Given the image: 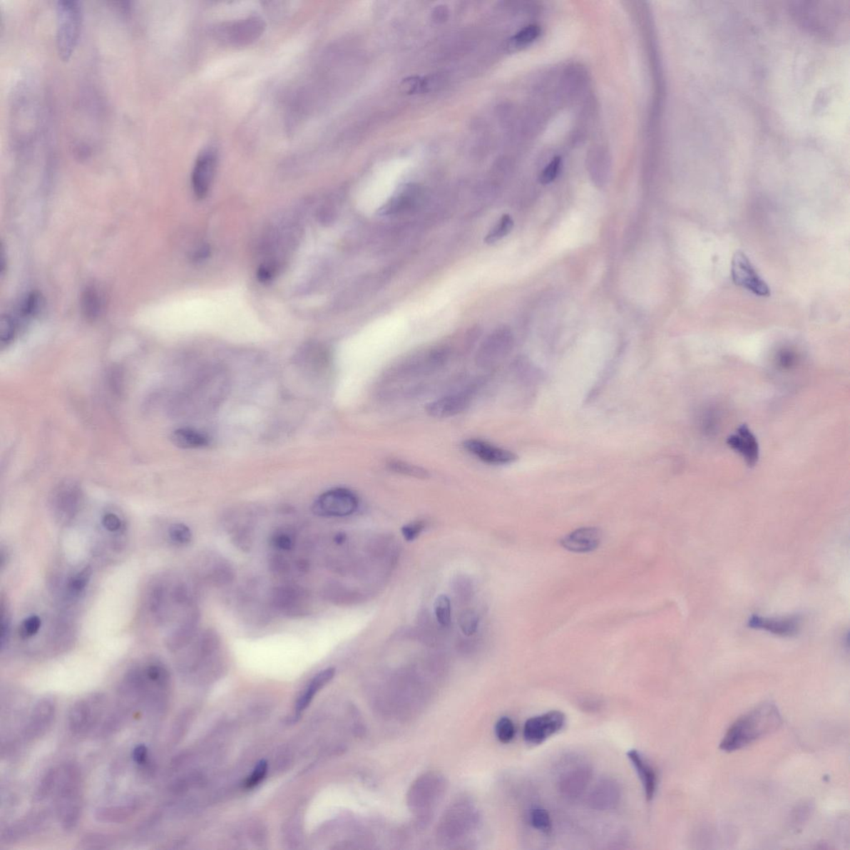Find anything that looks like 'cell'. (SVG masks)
I'll list each match as a JSON object with an SVG mask.
<instances>
[{"mask_svg":"<svg viewBox=\"0 0 850 850\" xmlns=\"http://www.w3.org/2000/svg\"><path fill=\"white\" fill-rule=\"evenodd\" d=\"M782 724V718L777 706L763 703L732 723L720 743V749L727 752L740 750L775 732Z\"/></svg>","mask_w":850,"mask_h":850,"instance_id":"6da1fadb","label":"cell"},{"mask_svg":"<svg viewBox=\"0 0 850 850\" xmlns=\"http://www.w3.org/2000/svg\"><path fill=\"white\" fill-rule=\"evenodd\" d=\"M56 813L64 831L77 827L83 813V780L77 766L67 764L59 769L56 786Z\"/></svg>","mask_w":850,"mask_h":850,"instance_id":"7a4b0ae2","label":"cell"},{"mask_svg":"<svg viewBox=\"0 0 850 850\" xmlns=\"http://www.w3.org/2000/svg\"><path fill=\"white\" fill-rule=\"evenodd\" d=\"M842 2H819L803 4L796 7L799 19L807 27L821 34H842L844 26L849 23V7H844Z\"/></svg>","mask_w":850,"mask_h":850,"instance_id":"3957f363","label":"cell"},{"mask_svg":"<svg viewBox=\"0 0 850 850\" xmlns=\"http://www.w3.org/2000/svg\"><path fill=\"white\" fill-rule=\"evenodd\" d=\"M83 24V11L77 0H61L57 4L58 51L63 59H68L78 43Z\"/></svg>","mask_w":850,"mask_h":850,"instance_id":"277c9868","label":"cell"},{"mask_svg":"<svg viewBox=\"0 0 850 850\" xmlns=\"http://www.w3.org/2000/svg\"><path fill=\"white\" fill-rule=\"evenodd\" d=\"M266 25L259 17H249L237 21L225 23L216 27L215 35L217 41L234 47L249 45L259 39L264 34Z\"/></svg>","mask_w":850,"mask_h":850,"instance_id":"5b68a950","label":"cell"},{"mask_svg":"<svg viewBox=\"0 0 850 850\" xmlns=\"http://www.w3.org/2000/svg\"><path fill=\"white\" fill-rule=\"evenodd\" d=\"M105 697L93 695L74 703L68 713V727L73 735L82 737L93 729L103 716Z\"/></svg>","mask_w":850,"mask_h":850,"instance_id":"8992f818","label":"cell"},{"mask_svg":"<svg viewBox=\"0 0 850 850\" xmlns=\"http://www.w3.org/2000/svg\"><path fill=\"white\" fill-rule=\"evenodd\" d=\"M357 495L347 488H334L322 493L312 505V512L324 518H342L356 513Z\"/></svg>","mask_w":850,"mask_h":850,"instance_id":"52a82bcc","label":"cell"},{"mask_svg":"<svg viewBox=\"0 0 850 850\" xmlns=\"http://www.w3.org/2000/svg\"><path fill=\"white\" fill-rule=\"evenodd\" d=\"M270 600L273 608L287 616L299 617L309 614V594L302 587L288 585L275 587Z\"/></svg>","mask_w":850,"mask_h":850,"instance_id":"ba28073f","label":"cell"},{"mask_svg":"<svg viewBox=\"0 0 850 850\" xmlns=\"http://www.w3.org/2000/svg\"><path fill=\"white\" fill-rule=\"evenodd\" d=\"M731 273L733 282L759 297L771 295L770 288L754 268L752 262L742 251L732 257Z\"/></svg>","mask_w":850,"mask_h":850,"instance_id":"9c48e42d","label":"cell"},{"mask_svg":"<svg viewBox=\"0 0 850 850\" xmlns=\"http://www.w3.org/2000/svg\"><path fill=\"white\" fill-rule=\"evenodd\" d=\"M565 716L560 711H551L530 718L525 723L524 739L533 745H539L564 727Z\"/></svg>","mask_w":850,"mask_h":850,"instance_id":"30bf717a","label":"cell"},{"mask_svg":"<svg viewBox=\"0 0 850 850\" xmlns=\"http://www.w3.org/2000/svg\"><path fill=\"white\" fill-rule=\"evenodd\" d=\"M56 715V702L51 697L39 700L33 708L25 724L22 737L25 742L39 739L51 727Z\"/></svg>","mask_w":850,"mask_h":850,"instance_id":"8fae6325","label":"cell"},{"mask_svg":"<svg viewBox=\"0 0 850 850\" xmlns=\"http://www.w3.org/2000/svg\"><path fill=\"white\" fill-rule=\"evenodd\" d=\"M217 164V154L214 148L205 149L196 159L191 181L197 198L203 199L209 193L215 179Z\"/></svg>","mask_w":850,"mask_h":850,"instance_id":"7c38bea8","label":"cell"},{"mask_svg":"<svg viewBox=\"0 0 850 850\" xmlns=\"http://www.w3.org/2000/svg\"><path fill=\"white\" fill-rule=\"evenodd\" d=\"M592 778L591 768L586 764H575L561 774L558 788L561 796L574 801L579 798L588 787Z\"/></svg>","mask_w":850,"mask_h":850,"instance_id":"4fadbf2b","label":"cell"},{"mask_svg":"<svg viewBox=\"0 0 850 850\" xmlns=\"http://www.w3.org/2000/svg\"><path fill=\"white\" fill-rule=\"evenodd\" d=\"M512 334L506 328L495 331L486 340L477 355L480 367H488L503 357L508 352L512 344Z\"/></svg>","mask_w":850,"mask_h":850,"instance_id":"5bb4252c","label":"cell"},{"mask_svg":"<svg viewBox=\"0 0 850 850\" xmlns=\"http://www.w3.org/2000/svg\"><path fill=\"white\" fill-rule=\"evenodd\" d=\"M621 790L613 779H602L596 784L588 797V804L596 811H610L619 806Z\"/></svg>","mask_w":850,"mask_h":850,"instance_id":"9a60e30c","label":"cell"},{"mask_svg":"<svg viewBox=\"0 0 850 850\" xmlns=\"http://www.w3.org/2000/svg\"><path fill=\"white\" fill-rule=\"evenodd\" d=\"M464 447L485 463L495 465L512 464L517 460V455L508 450L495 446L480 439H468L464 442Z\"/></svg>","mask_w":850,"mask_h":850,"instance_id":"2e32d148","label":"cell"},{"mask_svg":"<svg viewBox=\"0 0 850 850\" xmlns=\"http://www.w3.org/2000/svg\"><path fill=\"white\" fill-rule=\"evenodd\" d=\"M727 444L745 460L748 466H755L760 454L757 439L747 425L743 424L736 433L727 438Z\"/></svg>","mask_w":850,"mask_h":850,"instance_id":"e0dca14e","label":"cell"},{"mask_svg":"<svg viewBox=\"0 0 850 850\" xmlns=\"http://www.w3.org/2000/svg\"><path fill=\"white\" fill-rule=\"evenodd\" d=\"M470 402L471 394L468 391L450 394L429 403L426 406V412L433 418L447 419L466 411Z\"/></svg>","mask_w":850,"mask_h":850,"instance_id":"ac0fdd59","label":"cell"},{"mask_svg":"<svg viewBox=\"0 0 850 850\" xmlns=\"http://www.w3.org/2000/svg\"><path fill=\"white\" fill-rule=\"evenodd\" d=\"M601 531L596 528L576 529L560 540L563 548L574 553H589L598 548Z\"/></svg>","mask_w":850,"mask_h":850,"instance_id":"d6986e66","label":"cell"},{"mask_svg":"<svg viewBox=\"0 0 850 850\" xmlns=\"http://www.w3.org/2000/svg\"><path fill=\"white\" fill-rule=\"evenodd\" d=\"M47 821L48 812L46 811H42L29 814L27 817L19 819L5 829L2 833L1 841L5 843L15 842L32 836L34 833L39 831Z\"/></svg>","mask_w":850,"mask_h":850,"instance_id":"ffe728a7","label":"cell"},{"mask_svg":"<svg viewBox=\"0 0 850 850\" xmlns=\"http://www.w3.org/2000/svg\"><path fill=\"white\" fill-rule=\"evenodd\" d=\"M82 498L80 488L73 481H64L60 483L53 493V507L60 516L70 517L74 515Z\"/></svg>","mask_w":850,"mask_h":850,"instance_id":"44dd1931","label":"cell"},{"mask_svg":"<svg viewBox=\"0 0 850 850\" xmlns=\"http://www.w3.org/2000/svg\"><path fill=\"white\" fill-rule=\"evenodd\" d=\"M200 612L192 609L187 612L180 625L167 640V646L171 651H179L190 645L194 640L200 623Z\"/></svg>","mask_w":850,"mask_h":850,"instance_id":"7402d4cb","label":"cell"},{"mask_svg":"<svg viewBox=\"0 0 850 850\" xmlns=\"http://www.w3.org/2000/svg\"><path fill=\"white\" fill-rule=\"evenodd\" d=\"M748 625L751 628L767 630L774 635L791 636L797 633L799 620L797 617L777 619L763 618L761 616L753 615L749 620Z\"/></svg>","mask_w":850,"mask_h":850,"instance_id":"603a6c76","label":"cell"},{"mask_svg":"<svg viewBox=\"0 0 850 850\" xmlns=\"http://www.w3.org/2000/svg\"><path fill=\"white\" fill-rule=\"evenodd\" d=\"M627 756L635 768L644 787L647 801H652L655 796L657 787V776L654 767L637 750H630L627 753Z\"/></svg>","mask_w":850,"mask_h":850,"instance_id":"cb8c5ba5","label":"cell"},{"mask_svg":"<svg viewBox=\"0 0 850 850\" xmlns=\"http://www.w3.org/2000/svg\"><path fill=\"white\" fill-rule=\"evenodd\" d=\"M205 578L217 586L230 585L235 578V570L229 560L220 555H211L206 559Z\"/></svg>","mask_w":850,"mask_h":850,"instance_id":"d4e9b609","label":"cell"},{"mask_svg":"<svg viewBox=\"0 0 850 850\" xmlns=\"http://www.w3.org/2000/svg\"><path fill=\"white\" fill-rule=\"evenodd\" d=\"M335 675L336 670L334 667H328V669L321 671L313 677L310 684L308 685L307 689L303 692L297 702V712H301L304 711L310 705L317 693L329 684L333 680V677H335Z\"/></svg>","mask_w":850,"mask_h":850,"instance_id":"484cf974","label":"cell"},{"mask_svg":"<svg viewBox=\"0 0 850 850\" xmlns=\"http://www.w3.org/2000/svg\"><path fill=\"white\" fill-rule=\"evenodd\" d=\"M139 808L138 802L121 804V806L103 807L98 809L96 816L101 822L121 823L135 816Z\"/></svg>","mask_w":850,"mask_h":850,"instance_id":"4316f807","label":"cell"},{"mask_svg":"<svg viewBox=\"0 0 850 850\" xmlns=\"http://www.w3.org/2000/svg\"><path fill=\"white\" fill-rule=\"evenodd\" d=\"M171 440L175 446L185 449L204 448L209 444L208 437L189 428L175 429L171 434Z\"/></svg>","mask_w":850,"mask_h":850,"instance_id":"83f0119b","label":"cell"},{"mask_svg":"<svg viewBox=\"0 0 850 850\" xmlns=\"http://www.w3.org/2000/svg\"><path fill=\"white\" fill-rule=\"evenodd\" d=\"M83 316L93 322L98 319L103 310V298L97 288L91 286L86 288L81 299Z\"/></svg>","mask_w":850,"mask_h":850,"instance_id":"f1b7e54d","label":"cell"},{"mask_svg":"<svg viewBox=\"0 0 850 850\" xmlns=\"http://www.w3.org/2000/svg\"><path fill=\"white\" fill-rule=\"evenodd\" d=\"M58 775L59 770L55 768L45 774V776L39 783L36 792L34 794L35 801L43 802V799H47L54 792L56 786H57Z\"/></svg>","mask_w":850,"mask_h":850,"instance_id":"f546056e","label":"cell"},{"mask_svg":"<svg viewBox=\"0 0 850 850\" xmlns=\"http://www.w3.org/2000/svg\"><path fill=\"white\" fill-rule=\"evenodd\" d=\"M387 466L391 471L404 475V476L416 478H427L429 477V473L426 469L416 466V465L399 461V460H391V462L388 463Z\"/></svg>","mask_w":850,"mask_h":850,"instance_id":"4dcf8cb0","label":"cell"},{"mask_svg":"<svg viewBox=\"0 0 850 850\" xmlns=\"http://www.w3.org/2000/svg\"><path fill=\"white\" fill-rule=\"evenodd\" d=\"M799 361V354L792 349H782L776 357L777 370L782 372H791L797 368Z\"/></svg>","mask_w":850,"mask_h":850,"instance_id":"1f68e13d","label":"cell"},{"mask_svg":"<svg viewBox=\"0 0 850 850\" xmlns=\"http://www.w3.org/2000/svg\"><path fill=\"white\" fill-rule=\"evenodd\" d=\"M513 220L509 215H503L498 224L488 232L487 237H486L485 242L487 244L492 245L503 239L504 237L509 235L510 232L513 230Z\"/></svg>","mask_w":850,"mask_h":850,"instance_id":"d6a6232c","label":"cell"},{"mask_svg":"<svg viewBox=\"0 0 850 850\" xmlns=\"http://www.w3.org/2000/svg\"><path fill=\"white\" fill-rule=\"evenodd\" d=\"M529 822L536 831L548 834L551 829L550 814L544 809L534 808L529 813Z\"/></svg>","mask_w":850,"mask_h":850,"instance_id":"836d02e7","label":"cell"},{"mask_svg":"<svg viewBox=\"0 0 850 850\" xmlns=\"http://www.w3.org/2000/svg\"><path fill=\"white\" fill-rule=\"evenodd\" d=\"M434 613L440 625L444 627L449 626L451 623V603L448 596H438L434 602Z\"/></svg>","mask_w":850,"mask_h":850,"instance_id":"e575fe53","label":"cell"},{"mask_svg":"<svg viewBox=\"0 0 850 850\" xmlns=\"http://www.w3.org/2000/svg\"><path fill=\"white\" fill-rule=\"evenodd\" d=\"M92 578V568L90 566H86L82 570L78 571L72 576L69 580L68 588L71 594L79 595L88 586L89 581Z\"/></svg>","mask_w":850,"mask_h":850,"instance_id":"d590c367","label":"cell"},{"mask_svg":"<svg viewBox=\"0 0 850 850\" xmlns=\"http://www.w3.org/2000/svg\"><path fill=\"white\" fill-rule=\"evenodd\" d=\"M169 536L175 544L180 546L188 545L193 538L188 526L183 523H175L170 526Z\"/></svg>","mask_w":850,"mask_h":850,"instance_id":"8d00e7d4","label":"cell"},{"mask_svg":"<svg viewBox=\"0 0 850 850\" xmlns=\"http://www.w3.org/2000/svg\"><path fill=\"white\" fill-rule=\"evenodd\" d=\"M496 736L498 739L502 743H509L513 741L516 728L514 723L510 718L503 717L500 718L495 727Z\"/></svg>","mask_w":850,"mask_h":850,"instance_id":"74e56055","label":"cell"},{"mask_svg":"<svg viewBox=\"0 0 850 850\" xmlns=\"http://www.w3.org/2000/svg\"><path fill=\"white\" fill-rule=\"evenodd\" d=\"M295 536L287 530L277 531L271 538L272 546L278 551H291L295 548Z\"/></svg>","mask_w":850,"mask_h":850,"instance_id":"f35d334b","label":"cell"},{"mask_svg":"<svg viewBox=\"0 0 850 850\" xmlns=\"http://www.w3.org/2000/svg\"><path fill=\"white\" fill-rule=\"evenodd\" d=\"M459 627L463 633L467 636L473 635L478 630L479 624L478 616L473 610H466L460 615Z\"/></svg>","mask_w":850,"mask_h":850,"instance_id":"ab89813d","label":"cell"},{"mask_svg":"<svg viewBox=\"0 0 850 850\" xmlns=\"http://www.w3.org/2000/svg\"><path fill=\"white\" fill-rule=\"evenodd\" d=\"M541 29L538 25H529L525 27L513 37V41L518 46H525L535 41L539 37Z\"/></svg>","mask_w":850,"mask_h":850,"instance_id":"60d3db41","label":"cell"},{"mask_svg":"<svg viewBox=\"0 0 850 850\" xmlns=\"http://www.w3.org/2000/svg\"><path fill=\"white\" fill-rule=\"evenodd\" d=\"M232 541L237 548L250 551L252 545V533L249 527H242L234 531Z\"/></svg>","mask_w":850,"mask_h":850,"instance_id":"b9f144b4","label":"cell"},{"mask_svg":"<svg viewBox=\"0 0 850 850\" xmlns=\"http://www.w3.org/2000/svg\"><path fill=\"white\" fill-rule=\"evenodd\" d=\"M42 621L38 615H31L25 619L20 626L19 634L23 639H29L36 635L41 628Z\"/></svg>","mask_w":850,"mask_h":850,"instance_id":"7bdbcfd3","label":"cell"},{"mask_svg":"<svg viewBox=\"0 0 850 850\" xmlns=\"http://www.w3.org/2000/svg\"><path fill=\"white\" fill-rule=\"evenodd\" d=\"M560 165L561 159L559 156L551 160L540 175L541 183L548 185L554 181L559 174Z\"/></svg>","mask_w":850,"mask_h":850,"instance_id":"ee69618b","label":"cell"},{"mask_svg":"<svg viewBox=\"0 0 850 850\" xmlns=\"http://www.w3.org/2000/svg\"><path fill=\"white\" fill-rule=\"evenodd\" d=\"M267 772V763L265 761H261L257 763V765L252 772V775L247 779L245 782V787L247 789H252L259 785V784L264 780Z\"/></svg>","mask_w":850,"mask_h":850,"instance_id":"f6af8a7d","label":"cell"},{"mask_svg":"<svg viewBox=\"0 0 850 850\" xmlns=\"http://www.w3.org/2000/svg\"><path fill=\"white\" fill-rule=\"evenodd\" d=\"M424 528L425 523L423 521H414V522L404 526L401 533L404 539L407 541H413L419 538Z\"/></svg>","mask_w":850,"mask_h":850,"instance_id":"bcb514c9","label":"cell"},{"mask_svg":"<svg viewBox=\"0 0 850 850\" xmlns=\"http://www.w3.org/2000/svg\"><path fill=\"white\" fill-rule=\"evenodd\" d=\"M812 806L809 803H804L797 807L792 814V822L795 826H801L811 816Z\"/></svg>","mask_w":850,"mask_h":850,"instance_id":"7dc6e473","label":"cell"},{"mask_svg":"<svg viewBox=\"0 0 850 850\" xmlns=\"http://www.w3.org/2000/svg\"><path fill=\"white\" fill-rule=\"evenodd\" d=\"M150 755L148 748L143 744L136 746L133 749V759L136 765L141 767H148L150 765Z\"/></svg>","mask_w":850,"mask_h":850,"instance_id":"c3c4849f","label":"cell"},{"mask_svg":"<svg viewBox=\"0 0 850 850\" xmlns=\"http://www.w3.org/2000/svg\"><path fill=\"white\" fill-rule=\"evenodd\" d=\"M103 525L109 531H116L121 528V522L116 514L106 513L103 518Z\"/></svg>","mask_w":850,"mask_h":850,"instance_id":"681fc988","label":"cell"},{"mask_svg":"<svg viewBox=\"0 0 850 850\" xmlns=\"http://www.w3.org/2000/svg\"><path fill=\"white\" fill-rule=\"evenodd\" d=\"M270 569L272 573L285 574L290 570V564L287 563V560L285 558H281V556H277V558H273L271 560Z\"/></svg>","mask_w":850,"mask_h":850,"instance_id":"f907efd6","label":"cell"},{"mask_svg":"<svg viewBox=\"0 0 850 850\" xmlns=\"http://www.w3.org/2000/svg\"><path fill=\"white\" fill-rule=\"evenodd\" d=\"M10 636V620L8 616L2 615L1 620V636H0V642H1V650H3L6 647L9 640Z\"/></svg>","mask_w":850,"mask_h":850,"instance_id":"816d5d0a","label":"cell"},{"mask_svg":"<svg viewBox=\"0 0 850 850\" xmlns=\"http://www.w3.org/2000/svg\"><path fill=\"white\" fill-rule=\"evenodd\" d=\"M308 568H309V565H308V563H307L306 560H302L300 561H298L297 569L301 570L302 573V571L307 570Z\"/></svg>","mask_w":850,"mask_h":850,"instance_id":"f5cc1de1","label":"cell"},{"mask_svg":"<svg viewBox=\"0 0 850 850\" xmlns=\"http://www.w3.org/2000/svg\"><path fill=\"white\" fill-rule=\"evenodd\" d=\"M346 540V536L340 533L335 536V541L337 544H342Z\"/></svg>","mask_w":850,"mask_h":850,"instance_id":"db71d44e","label":"cell"}]
</instances>
